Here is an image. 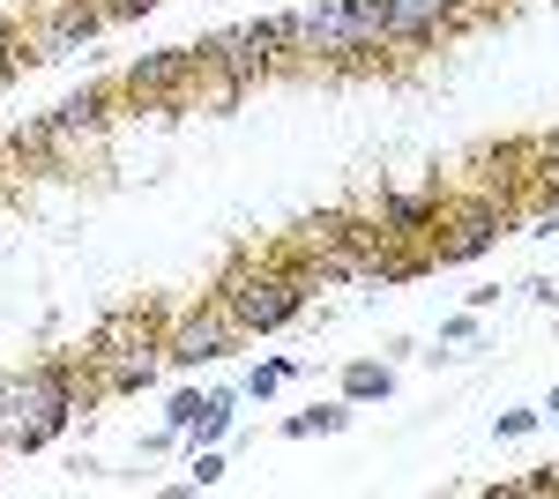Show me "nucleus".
Returning a JSON list of instances; mask_svg holds the SVG:
<instances>
[{"label":"nucleus","mask_w":559,"mask_h":499,"mask_svg":"<svg viewBox=\"0 0 559 499\" xmlns=\"http://www.w3.org/2000/svg\"><path fill=\"white\" fill-rule=\"evenodd\" d=\"M97 403V388L83 373V351L75 358H45L23 373H0V448L8 455H38L45 440L68 432V417Z\"/></svg>","instance_id":"1"},{"label":"nucleus","mask_w":559,"mask_h":499,"mask_svg":"<svg viewBox=\"0 0 559 499\" xmlns=\"http://www.w3.org/2000/svg\"><path fill=\"white\" fill-rule=\"evenodd\" d=\"M210 298L239 321V335H276V329H292V321L306 313V298H313V292L299 284L292 247H276V253H231Z\"/></svg>","instance_id":"2"},{"label":"nucleus","mask_w":559,"mask_h":499,"mask_svg":"<svg viewBox=\"0 0 559 499\" xmlns=\"http://www.w3.org/2000/svg\"><path fill=\"white\" fill-rule=\"evenodd\" d=\"M173 358H165V313H150V306H120V313H105L83 343V373L97 395H134V388H150V380L165 373Z\"/></svg>","instance_id":"3"},{"label":"nucleus","mask_w":559,"mask_h":499,"mask_svg":"<svg viewBox=\"0 0 559 499\" xmlns=\"http://www.w3.org/2000/svg\"><path fill=\"white\" fill-rule=\"evenodd\" d=\"M381 15L388 0H306L292 8L284 23H292V60L306 68H373L388 45H381Z\"/></svg>","instance_id":"4"},{"label":"nucleus","mask_w":559,"mask_h":499,"mask_svg":"<svg viewBox=\"0 0 559 499\" xmlns=\"http://www.w3.org/2000/svg\"><path fill=\"white\" fill-rule=\"evenodd\" d=\"M381 239H388V231L373 224V216H350V209H313V216H306L284 247L306 253L329 284H366V261L381 253Z\"/></svg>","instance_id":"5"},{"label":"nucleus","mask_w":559,"mask_h":499,"mask_svg":"<svg viewBox=\"0 0 559 499\" xmlns=\"http://www.w3.org/2000/svg\"><path fill=\"white\" fill-rule=\"evenodd\" d=\"M202 68H210V45H157V52L128 60L120 105H134V112H187V90L202 83Z\"/></svg>","instance_id":"6"},{"label":"nucleus","mask_w":559,"mask_h":499,"mask_svg":"<svg viewBox=\"0 0 559 499\" xmlns=\"http://www.w3.org/2000/svg\"><path fill=\"white\" fill-rule=\"evenodd\" d=\"M112 15H105V0H23V45H31V60H75L97 31H105Z\"/></svg>","instance_id":"7"},{"label":"nucleus","mask_w":559,"mask_h":499,"mask_svg":"<svg viewBox=\"0 0 559 499\" xmlns=\"http://www.w3.org/2000/svg\"><path fill=\"white\" fill-rule=\"evenodd\" d=\"M202 45H210V60L239 90H254V83H269L276 68H292V23H284V15H261V23H239V31H216V38H202Z\"/></svg>","instance_id":"8"},{"label":"nucleus","mask_w":559,"mask_h":499,"mask_svg":"<svg viewBox=\"0 0 559 499\" xmlns=\"http://www.w3.org/2000/svg\"><path fill=\"white\" fill-rule=\"evenodd\" d=\"M247 335H239V321L216 306V298H202V306H187V313H173L165 321V358L173 366H216V358H231Z\"/></svg>","instance_id":"9"},{"label":"nucleus","mask_w":559,"mask_h":499,"mask_svg":"<svg viewBox=\"0 0 559 499\" xmlns=\"http://www.w3.org/2000/svg\"><path fill=\"white\" fill-rule=\"evenodd\" d=\"M373 224H381L388 239H418V247H432V231H440V216H448V187L432 179V187H418V194H395V187H381V202L366 209Z\"/></svg>","instance_id":"10"},{"label":"nucleus","mask_w":559,"mask_h":499,"mask_svg":"<svg viewBox=\"0 0 559 499\" xmlns=\"http://www.w3.org/2000/svg\"><path fill=\"white\" fill-rule=\"evenodd\" d=\"M231 425H239V388H210V411L194 417L179 440H187V455H194V448H224V432H231Z\"/></svg>","instance_id":"11"},{"label":"nucleus","mask_w":559,"mask_h":499,"mask_svg":"<svg viewBox=\"0 0 559 499\" xmlns=\"http://www.w3.org/2000/svg\"><path fill=\"white\" fill-rule=\"evenodd\" d=\"M336 395H344L350 411H358V403H388V395H395V366H388V358H350Z\"/></svg>","instance_id":"12"},{"label":"nucleus","mask_w":559,"mask_h":499,"mask_svg":"<svg viewBox=\"0 0 559 499\" xmlns=\"http://www.w3.org/2000/svg\"><path fill=\"white\" fill-rule=\"evenodd\" d=\"M350 425V403L336 395V403H313V411L284 417V440H329V432H344Z\"/></svg>","instance_id":"13"},{"label":"nucleus","mask_w":559,"mask_h":499,"mask_svg":"<svg viewBox=\"0 0 559 499\" xmlns=\"http://www.w3.org/2000/svg\"><path fill=\"white\" fill-rule=\"evenodd\" d=\"M292 373H299L292 358H261L254 373H247V388H239V395H254V403H269V395H276V388H284Z\"/></svg>","instance_id":"14"},{"label":"nucleus","mask_w":559,"mask_h":499,"mask_svg":"<svg viewBox=\"0 0 559 499\" xmlns=\"http://www.w3.org/2000/svg\"><path fill=\"white\" fill-rule=\"evenodd\" d=\"M187 470H194L187 485H194V492H210V485H224V477H231V455H224V448H194V455H187Z\"/></svg>","instance_id":"15"},{"label":"nucleus","mask_w":559,"mask_h":499,"mask_svg":"<svg viewBox=\"0 0 559 499\" xmlns=\"http://www.w3.org/2000/svg\"><path fill=\"white\" fill-rule=\"evenodd\" d=\"M440 343H448V351H432V358H463V351L477 343V306H471V313H455V321H440Z\"/></svg>","instance_id":"16"},{"label":"nucleus","mask_w":559,"mask_h":499,"mask_svg":"<svg viewBox=\"0 0 559 499\" xmlns=\"http://www.w3.org/2000/svg\"><path fill=\"white\" fill-rule=\"evenodd\" d=\"M202 411H210V395H202V388H187V395H173V403H165V425H173V432H187Z\"/></svg>","instance_id":"17"},{"label":"nucleus","mask_w":559,"mask_h":499,"mask_svg":"<svg viewBox=\"0 0 559 499\" xmlns=\"http://www.w3.org/2000/svg\"><path fill=\"white\" fill-rule=\"evenodd\" d=\"M537 425H545V403H537V411H500V417H492L500 440H522V432H537Z\"/></svg>","instance_id":"18"},{"label":"nucleus","mask_w":559,"mask_h":499,"mask_svg":"<svg viewBox=\"0 0 559 499\" xmlns=\"http://www.w3.org/2000/svg\"><path fill=\"white\" fill-rule=\"evenodd\" d=\"M522 298H537V306H559V284H552V276H530V284H522Z\"/></svg>","instance_id":"19"},{"label":"nucleus","mask_w":559,"mask_h":499,"mask_svg":"<svg viewBox=\"0 0 559 499\" xmlns=\"http://www.w3.org/2000/svg\"><path fill=\"white\" fill-rule=\"evenodd\" d=\"M150 8H157V0H105V15H112V23H128V15H150Z\"/></svg>","instance_id":"20"},{"label":"nucleus","mask_w":559,"mask_h":499,"mask_svg":"<svg viewBox=\"0 0 559 499\" xmlns=\"http://www.w3.org/2000/svg\"><path fill=\"white\" fill-rule=\"evenodd\" d=\"M545 417H552V425H559V388H552V395H545Z\"/></svg>","instance_id":"21"}]
</instances>
